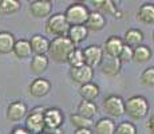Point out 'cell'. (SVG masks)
Masks as SVG:
<instances>
[{
    "label": "cell",
    "instance_id": "6da1fadb",
    "mask_svg": "<svg viewBox=\"0 0 154 134\" xmlns=\"http://www.w3.org/2000/svg\"><path fill=\"white\" fill-rule=\"evenodd\" d=\"M75 48L74 43L67 36L63 38H54L50 40V48H48V58L52 59L55 63L63 64L67 63V58L71 54V51Z\"/></svg>",
    "mask_w": 154,
    "mask_h": 134
},
{
    "label": "cell",
    "instance_id": "7a4b0ae2",
    "mask_svg": "<svg viewBox=\"0 0 154 134\" xmlns=\"http://www.w3.org/2000/svg\"><path fill=\"white\" fill-rule=\"evenodd\" d=\"M150 103L143 95H131L125 101V114L131 120H142L149 114Z\"/></svg>",
    "mask_w": 154,
    "mask_h": 134
},
{
    "label": "cell",
    "instance_id": "3957f363",
    "mask_svg": "<svg viewBox=\"0 0 154 134\" xmlns=\"http://www.w3.org/2000/svg\"><path fill=\"white\" fill-rule=\"evenodd\" d=\"M64 17L71 26H85L90 15V10L85 3H71L64 11Z\"/></svg>",
    "mask_w": 154,
    "mask_h": 134
},
{
    "label": "cell",
    "instance_id": "277c9868",
    "mask_svg": "<svg viewBox=\"0 0 154 134\" xmlns=\"http://www.w3.org/2000/svg\"><path fill=\"white\" fill-rule=\"evenodd\" d=\"M46 32L54 38H63L67 36V32L70 30V24L67 23L63 12H56L48 16L46 22Z\"/></svg>",
    "mask_w": 154,
    "mask_h": 134
},
{
    "label": "cell",
    "instance_id": "5b68a950",
    "mask_svg": "<svg viewBox=\"0 0 154 134\" xmlns=\"http://www.w3.org/2000/svg\"><path fill=\"white\" fill-rule=\"evenodd\" d=\"M46 107L36 106L28 111L27 117H26V129L28 130L29 134H40L44 132V120H43V113Z\"/></svg>",
    "mask_w": 154,
    "mask_h": 134
},
{
    "label": "cell",
    "instance_id": "8992f818",
    "mask_svg": "<svg viewBox=\"0 0 154 134\" xmlns=\"http://www.w3.org/2000/svg\"><path fill=\"white\" fill-rule=\"evenodd\" d=\"M102 107L107 115L112 118H119L125 115V99L121 95L111 94L103 99Z\"/></svg>",
    "mask_w": 154,
    "mask_h": 134
},
{
    "label": "cell",
    "instance_id": "52a82bcc",
    "mask_svg": "<svg viewBox=\"0 0 154 134\" xmlns=\"http://www.w3.org/2000/svg\"><path fill=\"white\" fill-rule=\"evenodd\" d=\"M43 120H44V127L48 130L60 129L62 125L64 122V114L59 107H46L43 113Z\"/></svg>",
    "mask_w": 154,
    "mask_h": 134
},
{
    "label": "cell",
    "instance_id": "ba28073f",
    "mask_svg": "<svg viewBox=\"0 0 154 134\" xmlns=\"http://www.w3.org/2000/svg\"><path fill=\"white\" fill-rule=\"evenodd\" d=\"M83 50V56H85V64L91 68L98 67L102 62L103 56H105V52H103V48L98 44H90V46L85 47Z\"/></svg>",
    "mask_w": 154,
    "mask_h": 134
},
{
    "label": "cell",
    "instance_id": "9c48e42d",
    "mask_svg": "<svg viewBox=\"0 0 154 134\" xmlns=\"http://www.w3.org/2000/svg\"><path fill=\"white\" fill-rule=\"evenodd\" d=\"M28 12L35 19H44L51 16L52 2L50 0H34L28 5Z\"/></svg>",
    "mask_w": 154,
    "mask_h": 134
},
{
    "label": "cell",
    "instance_id": "30bf717a",
    "mask_svg": "<svg viewBox=\"0 0 154 134\" xmlns=\"http://www.w3.org/2000/svg\"><path fill=\"white\" fill-rule=\"evenodd\" d=\"M28 114V106L23 101H14L7 106L5 118L10 122H19Z\"/></svg>",
    "mask_w": 154,
    "mask_h": 134
},
{
    "label": "cell",
    "instance_id": "8fae6325",
    "mask_svg": "<svg viewBox=\"0 0 154 134\" xmlns=\"http://www.w3.org/2000/svg\"><path fill=\"white\" fill-rule=\"evenodd\" d=\"M93 78H94V68L86 66V64L76 68H70V79L72 80V83L79 85V87L86 85V83L93 82Z\"/></svg>",
    "mask_w": 154,
    "mask_h": 134
},
{
    "label": "cell",
    "instance_id": "7c38bea8",
    "mask_svg": "<svg viewBox=\"0 0 154 134\" xmlns=\"http://www.w3.org/2000/svg\"><path fill=\"white\" fill-rule=\"evenodd\" d=\"M51 87L52 85L48 79L39 76V78H35L34 80H31V83L28 85V93L29 95H32L35 98H43L50 94Z\"/></svg>",
    "mask_w": 154,
    "mask_h": 134
},
{
    "label": "cell",
    "instance_id": "4fadbf2b",
    "mask_svg": "<svg viewBox=\"0 0 154 134\" xmlns=\"http://www.w3.org/2000/svg\"><path fill=\"white\" fill-rule=\"evenodd\" d=\"M99 68L103 75L109 76V78H114L122 70V62L119 61V58H112V56L105 55L99 64Z\"/></svg>",
    "mask_w": 154,
    "mask_h": 134
},
{
    "label": "cell",
    "instance_id": "5bb4252c",
    "mask_svg": "<svg viewBox=\"0 0 154 134\" xmlns=\"http://www.w3.org/2000/svg\"><path fill=\"white\" fill-rule=\"evenodd\" d=\"M123 46H125V43H123L122 38L118 36V35H111V36H109L107 39L105 40V44H103L102 48H103L105 55L112 56V58H118L121 51H122Z\"/></svg>",
    "mask_w": 154,
    "mask_h": 134
},
{
    "label": "cell",
    "instance_id": "9a60e30c",
    "mask_svg": "<svg viewBox=\"0 0 154 134\" xmlns=\"http://www.w3.org/2000/svg\"><path fill=\"white\" fill-rule=\"evenodd\" d=\"M50 64V58L47 55H32L29 62V73L36 78L42 76L47 71Z\"/></svg>",
    "mask_w": 154,
    "mask_h": 134
},
{
    "label": "cell",
    "instance_id": "2e32d148",
    "mask_svg": "<svg viewBox=\"0 0 154 134\" xmlns=\"http://www.w3.org/2000/svg\"><path fill=\"white\" fill-rule=\"evenodd\" d=\"M29 44L34 55H47L50 48V39L44 35L35 34L29 39Z\"/></svg>",
    "mask_w": 154,
    "mask_h": 134
},
{
    "label": "cell",
    "instance_id": "e0dca14e",
    "mask_svg": "<svg viewBox=\"0 0 154 134\" xmlns=\"http://www.w3.org/2000/svg\"><path fill=\"white\" fill-rule=\"evenodd\" d=\"M107 24V20L98 11H90V15H88V19L86 22V28L88 31H102L103 28Z\"/></svg>",
    "mask_w": 154,
    "mask_h": 134
},
{
    "label": "cell",
    "instance_id": "ac0fdd59",
    "mask_svg": "<svg viewBox=\"0 0 154 134\" xmlns=\"http://www.w3.org/2000/svg\"><path fill=\"white\" fill-rule=\"evenodd\" d=\"M137 20L142 24H154V3H143L137 11Z\"/></svg>",
    "mask_w": 154,
    "mask_h": 134
},
{
    "label": "cell",
    "instance_id": "d6986e66",
    "mask_svg": "<svg viewBox=\"0 0 154 134\" xmlns=\"http://www.w3.org/2000/svg\"><path fill=\"white\" fill-rule=\"evenodd\" d=\"M91 4L94 5L95 11H98L105 16V15H111L114 17H118V7L115 5V2H111V0H93Z\"/></svg>",
    "mask_w": 154,
    "mask_h": 134
},
{
    "label": "cell",
    "instance_id": "ffe728a7",
    "mask_svg": "<svg viewBox=\"0 0 154 134\" xmlns=\"http://www.w3.org/2000/svg\"><path fill=\"white\" fill-rule=\"evenodd\" d=\"M122 39L126 46L131 47V48H135V47L142 44L145 36H143V32H142L140 28H129V30H126Z\"/></svg>",
    "mask_w": 154,
    "mask_h": 134
},
{
    "label": "cell",
    "instance_id": "44dd1931",
    "mask_svg": "<svg viewBox=\"0 0 154 134\" xmlns=\"http://www.w3.org/2000/svg\"><path fill=\"white\" fill-rule=\"evenodd\" d=\"M88 30L86 28V26H71L69 32H67V38L72 42L74 46L83 43V42L88 38Z\"/></svg>",
    "mask_w": 154,
    "mask_h": 134
},
{
    "label": "cell",
    "instance_id": "7402d4cb",
    "mask_svg": "<svg viewBox=\"0 0 154 134\" xmlns=\"http://www.w3.org/2000/svg\"><path fill=\"white\" fill-rule=\"evenodd\" d=\"M115 127L117 123L114 122L112 118L103 117L99 118L98 121L94 123V134H115Z\"/></svg>",
    "mask_w": 154,
    "mask_h": 134
},
{
    "label": "cell",
    "instance_id": "603a6c76",
    "mask_svg": "<svg viewBox=\"0 0 154 134\" xmlns=\"http://www.w3.org/2000/svg\"><path fill=\"white\" fill-rule=\"evenodd\" d=\"M100 94V89L97 83L90 82L79 87V95L82 97V101H88V102H94Z\"/></svg>",
    "mask_w": 154,
    "mask_h": 134
},
{
    "label": "cell",
    "instance_id": "cb8c5ba5",
    "mask_svg": "<svg viewBox=\"0 0 154 134\" xmlns=\"http://www.w3.org/2000/svg\"><path fill=\"white\" fill-rule=\"evenodd\" d=\"M12 54H14L15 56H16L17 59H27V58H31L32 50H31V44H29V40H28V39H17L16 42H15Z\"/></svg>",
    "mask_w": 154,
    "mask_h": 134
},
{
    "label": "cell",
    "instance_id": "d4e9b609",
    "mask_svg": "<svg viewBox=\"0 0 154 134\" xmlns=\"http://www.w3.org/2000/svg\"><path fill=\"white\" fill-rule=\"evenodd\" d=\"M15 35L10 31H0V55L11 54L15 46Z\"/></svg>",
    "mask_w": 154,
    "mask_h": 134
},
{
    "label": "cell",
    "instance_id": "484cf974",
    "mask_svg": "<svg viewBox=\"0 0 154 134\" xmlns=\"http://www.w3.org/2000/svg\"><path fill=\"white\" fill-rule=\"evenodd\" d=\"M98 113V106L95 102H88V101H82L76 107V114L87 118V120H94V117Z\"/></svg>",
    "mask_w": 154,
    "mask_h": 134
},
{
    "label": "cell",
    "instance_id": "4316f807",
    "mask_svg": "<svg viewBox=\"0 0 154 134\" xmlns=\"http://www.w3.org/2000/svg\"><path fill=\"white\" fill-rule=\"evenodd\" d=\"M22 8V3L19 0H0V15L11 16L17 14Z\"/></svg>",
    "mask_w": 154,
    "mask_h": 134
},
{
    "label": "cell",
    "instance_id": "83f0119b",
    "mask_svg": "<svg viewBox=\"0 0 154 134\" xmlns=\"http://www.w3.org/2000/svg\"><path fill=\"white\" fill-rule=\"evenodd\" d=\"M152 48L146 44H141V46L134 48V55H133V61H135L137 63H146L152 59Z\"/></svg>",
    "mask_w": 154,
    "mask_h": 134
},
{
    "label": "cell",
    "instance_id": "f1b7e54d",
    "mask_svg": "<svg viewBox=\"0 0 154 134\" xmlns=\"http://www.w3.org/2000/svg\"><path fill=\"white\" fill-rule=\"evenodd\" d=\"M67 63L71 66V68H76V67L83 66L85 64L83 50L79 48V47H75L69 55V58H67Z\"/></svg>",
    "mask_w": 154,
    "mask_h": 134
},
{
    "label": "cell",
    "instance_id": "f546056e",
    "mask_svg": "<svg viewBox=\"0 0 154 134\" xmlns=\"http://www.w3.org/2000/svg\"><path fill=\"white\" fill-rule=\"evenodd\" d=\"M70 122L75 127V130L76 129H91V126H94L93 120H87V118L82 117V115L76 114V113L70 115Z\"/></svg>",
    "mask_w": 154,
    "mask_h": 134
},
{
    "label": "cell",
    "instance_id": "4dcf8cb0",
    "mask_svg": "<svg viewBox=\"0 0 154 134\" xmlns=\"http://www.w3.org/2000/svg\"><path fill=\"white\" fill-rule=\"evenodd\" d=\"M115 134H137V126L131 121H123L117 125Z\"/></svg>",
    "mask_w": 154,
    "mask_h": 134
},
{
    "label": "cell",
    "instance_id": "1f68e13d",
    "mask_svg": "<svg viewBox=\"0 0 154 134\" xmlns=\"http://www.w3.org/2000/svg\"><path fill=\"white\" fill-rule=\"evenodd\" d=\"M141 85L146 86V87H152L154 86V67H147L141 73L140 76Z\"/></svg>",
    "mask_w": 154,
    "mask_h": 134
},
{
    "label": "cell",
    "instance_id": "d6a6232c",
    "mask_svg": "<svg viewBox=\"0 0 154 134\" xmlns=\"http://www.w3.org/2000/svg\"><path fill=\"white\" fill-rule=\"evenodd\" d=\"M133 55H134V48H131V47L125 44L118 58H119V61L122 62V63H129V62L133 61Z\"/></svg>",
    "mask_w": 154,
    "mask_h": 134
},
{
    "label": "cell",
    "instance_id": "836d02e7",
    "mask_svg": "<svg viewBox=\"0 0 154 134\" xmlns=\"http://www.w3.org/2000/svg\"><path fill=\"white\" fill-rule=\"evenodd\" d=\"M10 134H29V133H28V130L26 129V127H23V126H16V127H14V129L11 130Z\"/></svg>",
    "mask_w": 154,
    "mask_h": 134
},
{
    "label": "cell",
    "instance_id": "e575fe53",
    "mask_svg": "<svg viewBox=\"0 0 154 134\" xmlns=\"http://www.w3.org/2000/svg\"><path fill=\"white\" fill-rule=\"evenodd\" d=\"M147 130L150 132V134H154V114L150 115L149 121H147V125H146Z\"/></svg>",
    "mask_w": 154,
    "mask_h": 134
},
{
    "label": "cell",
    "instance_id": "d590c367",
    "mask_svg": "<svg viewBox=\"0 0 154 134\" xmlns=\"http://www.w3.org/2000/svg\"><path fill=\"white\" fill-rule=\"evenodd\" d=\"M74 134H94L91 129H76Z\"/></svg>",
    "mask_w": 154,
    "mask_h": 134
},
{
    "label": "cell",
    "instance_id": "8d00e7d4",
    "mask_svg": "<svg viewBox=\"0 0 154 134\" xmlns=\"http://www.w3.org/2000/svg\"><path fill=\"white\" fill-rule=\"evenodd\" d=\"M40 134H50V133H46V132H43V133H40Z\"/></svg>",
    "mask_w": 154,
    "mask_h": 134
},
{
    "label": "cell",
    "instance_id": "74e56055",
    "mask_svg": "<svg viewBox=\"0 0 154 134\" xmlns=\"http://www.w3.org/2000/svg\"><path fill=\"white\" fill-rule=\"evenodd\" d=\"M153 43H154V31H153Z\"/></svg>",
    "mask_w": 154,
    "mask_h": 134
},
{
    "label": "cell",
    "instance_id": "f35d334b",
    "mask_svg": "<svg viewBox=\"0 0 154 134\" xmlns=\"http://www.w3.org/2000/svg\"><path fill=\"white\" fill-rule=\"evenodd\" d=\"M52 134H58V133H52Z\"/></svg>",
    "mask_w": 154,
    "mask_h": 134
},
{
    "label": "cell",
    "instance_id": "ab89813d",
    "mask_svg": "<svg viewBox=\"0 0 154 134\" xmlns=\"http://www.w3.org/2000/svg\"><path fill=\"white\" fill-rule=\"evenodd\" d=\"M153 67H154V66H153Z\"/></svg>",
    "mask_w": 154,
    "mask_h": 134
}]
</instances>
